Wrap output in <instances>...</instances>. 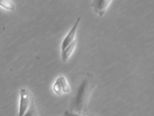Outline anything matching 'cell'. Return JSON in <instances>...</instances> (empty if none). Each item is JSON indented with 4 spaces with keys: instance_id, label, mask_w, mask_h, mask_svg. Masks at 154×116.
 Here are the masks:
<instances>
[{
    "instance_id": "6da1fadb",
    "label": "cell",
    "mask_w": 154,
    "mask_h": 116,
    "mask_svg": "<svg viewBox=\"0 0 154 116\" xmlns=\"http://www.w3.org/2000/svg\"><path fill=\"white\" fill-rule=\"evenodd\" d=\"M95 83L90 77L85 78L79 84L75 96L70 102L69 111L82 114L87 112V105L90 96L95 88Z\"/></svg>"
},
{
    "instance_id": "7a4b0ae2",
    "label": "cell",
    "mask_w": 154,
    "mask_h": 116,
    "mask_svg": "<svg viewBox=\"0 0 154 116\" xmlns=\"http://www.w3.org/2000/svg\"><path fill=\"white\" fill-rule=\"evenodd\" d=\"M20 109L18 116H24L25 112L28 111L32 101L34 100L33 95L28 89L21 88L20 90Z\"/></svg>"
},
{
    "instance_id": "3957f363",
    "label": "cell",
    "mask_w": 154,
    "mask_h": 116,
    "mask_svg": "<svg viewBox=\"0 0 154 116\" xmlns=\"http://www.w3.org/2000/svg\"><path fill=\"white\" fill-rule=\"evenodd\" d=\"M112 1V0H92L91 6L95 13L102 17L104 16Z\"/></svg>"
},
{
    "instance_id": "277c9868",
    "label": "cell",
    "mask_w": 154,
    "mask_h": 116,
    "mask_svg": "<svg viewBox=\"0 0 154 116\" xmlns=\"http://www.w3.org/2000/svg\"><path fill=\"white\" fill-rule=\"evenodd\" d=\"M80 20H81V19L79 17L78 20H76L75 23H74V25L73 26V27L70 29V30L69 31L68 34L65 36V39H64V40H63V42H62L61 43V52L64 51L65 48L69 45L70 43H72L73 41H75L76 40V32H77V28H78L79 23H80Z\"/></svg>"
},
{
    "instance_id": "5b68a950",
    "label": "cell",
    "mask_w": 154,
    "mask_h": 116,
    "mask_svg": "<svg viewBox=\"0 0 154 116\" xmlns=\"http://www.w3.org/2000/svg\"><path fill=\"white\" fill-rule=\"evenodd\" d=\"M53 88L56 93H57L58 95H61L62 93H68L70 92V87L68 84L65 77L63 76L60 77L56 79Z\"/></svg>"
},
{
    "instance_id": "8992f818",
    "label": "cell",
    "mask_w": 154,
    "mask_h": 116,
    "mask_svg": "<svg viewBox=\"0 0 154 116\" xmlns=\"http://www.w3.org/2000/svg\"><path fill=\"white\" fill-rule=\"evenodd\" d=\"M76 45H77V40L73 41L72 43H70L64 51L61 52V60L63 62H66L69 59L70 56L72 55L73 52L75 49Z\"/></svg>"
},
{
    "instance_id": "52a82bcc",
    "label": "cell",
    "mask_w": 154,
    "mask_h": 116,
    "mask_svg": "<svg viewBox=\"0 0 154 116\" xmlns=\"http://www.w3.org/2000/svg\"><path fill=\"white\" fill-rule=\"evenodd\" d=\"M0 6L8 11H14L16 9L14 3L11 0H0Z\"/></svg>"
},
{
    "instance_id": "ba28073f",
    "label": "cell",
    "mask_w": 154,
    "mask_h": 116,
    "mask_svg": "<svg viewBox=\"0 0 154 116\" xmlns=\"http://www.w3.org/2000/svg\"><path fill=\"white\" fill-rule=\"evenodd\" d=\"M24 116H38V111H37V108L34 105V101L33 100L32 102H31L30 106L29 108V110L25 114H24Z\"/></svg>"
},
{
    "instance_id": "9c48e42d",
    "label": "cell",
    "mask_w": 154,
    "mask_h": 116,
    "mask_svg": "<svg viewBox=\"0 0 154 116\" xmlns=\"http://www.w3.org/2000/svg\"><path fill=\"white\" fill-rule=\"evenodd\" d=\"M64 116H83L82 114H79L73 113V112H71L69 111H65V114H64Z\"/></svg>"
}]
</instances>
